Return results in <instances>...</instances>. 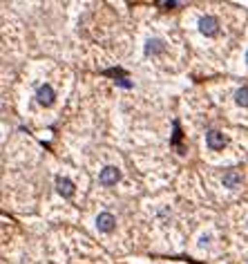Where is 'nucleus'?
<instances>
[{"instance_id": "3", "label": "nucleus", "mask_w": 248, "mask_h": 264, "mask_svg": "<svg viewBox=\"0 0 248 264\" xmlns=\"http://www.w3.org/2000/svg\"><path fill=\"white\" fill-rule=\"evenodd\" d=\"M199 31L206 36H215L219 31V23H217V18L213 16H202L199 18Z\"/></svg>"}, {"instance_id": "2", "label": "nucleus", "mask_w": 248, "mask_h": 264, "mask_svg": "<svg viewBox=\"0 0 248 264\" xmlns=\"http://www.w3.org/2000/svg\"><path fill=\"white\" fill-rule=\"evenodd\" d=\"M206 146L210 150H221L226 146V137L221 135L219 130H208L206 132Z\"/></svg>"}, {"instance_id": "10", "label": "nucleus", "mask_w": 248, "mask_h": 264, "mask_svg": "<svg viewBox=\"0 0 248 264\" xmlns=\"http://www.w3.org/2000/svg\"><path fill=\"white\" fill-rule=\"evenodd\" d=\"M246 63H248V52H246Z\"/></svg>"}, {"instance_id": "9", "label": "nucleus", "mask_w": 248, "mask_h": 264, "mask_svg": "<svg viewBox=\"0 0 248 264\" xmlns=\"http://www.w3.org/2000/svg\"><path fill=\"white\" fill-rule=\"evenodd\" d=\"M235 101H237V106H242V108H248V88H239L235 92Z\"/></svg>"}, {"instance_id": "6", "label": "nucleus", "mask_w": 248, "mask_h": 264, "mask_svg": "<svg viewBox=\"0 0 248 264\" xmlns=\"http://www.w3.org/2000/svg\"><path fill=\"white\" fill-rule=\"evenodd\" d=\"M221 182H224V188H231V190H235V188L242 186V175H239L237 171H228L224 175V179H221Z\"/></svg>"}, {"instance_id": "8", "label": "nucleus", "mask_w": 248, "mask_h": 264, "mask_svg": "<svg viewBox=\"0 0 248 264\" xmlns=\"http://www.w3.org/2000/svg\"><path fill=\"white\" fill-rule=\"evenodd\" d=\"M159 52H163V41H159V38L148 41V45H145V54H159Z\"/></svg>"}, {"instance_id": "5", "label": "nucleus", "mask_w": 248, "mask_h": 264, "mask_svg": "<svg viewBox=\"0 0 248 264\" xmlns=\"http://www.w3.org/2000/svg\"><path fill=\"white\" fill-rule=\"evenodd\" d=\"M114 224H116V219L112 213H101L96 217V226H98V231H103V233H110V231L114 229Z\"/></svg>"}, {"instance_id": "1", "label": "nucleus", "mask_w": 248, "mask_h": 264, "mask_svg": "<svg viewBox=\"0 0 248 264\" xmlns=\"http://www.w3.org/2000/svg\"><path fill=\"white\" fill-rule=\"evenodd\" d=\"M119 179H121V171L116 166H105L103 171H101V175H98V182L103 184V186H114Z\"/></svg>"}, {"instance_id": "4", "label": "nucleus", "mask_w": 248, "mask_h": 264, "mask_svg": "<svg viewBox=\"0 0 248 264\" xmlns=\"http://www.w3.org/2000/svg\"><path fill=\"white\" fill-rule=\"evenodd\" d=\"M36 99H38V103L41 106H52L54 103V90H52V85H41V88L36 90Z\"/></svg>"}, {"instance_id": "7", "label": "nucleus", "mask_w": 248, "mask_h": 264, "mask_svg": "<svg viewBox=\"0 0 248 264\" xmlns=\"http://www.w3.org/2000/svg\"><path fill=\"white\" fill-rule=\"evenodd\" d=\"M56 188L63 197H72L74 195V184L69 182L67 177H56Z\"/></svg>"}]
</instances>
